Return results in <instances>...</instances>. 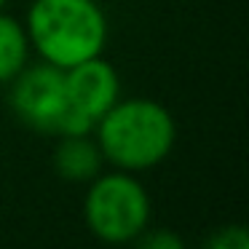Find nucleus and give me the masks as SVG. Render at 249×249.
Returning <instances> with one entry per match:
<instances>
[{"mask_svg":"<svg viewBox=\"0 0 249 249\" xmlns=\"http://www.w3.org/2000/svg\"><path fill=\"white\" fill-rule=\"evenodd\" d=\"M131 244H134V249H185L182 238L174 231H166V228H158V231L145 228Z\"/></svg>","mask_w":249,"mask_h":249,"instance_id":"obj_8","label":"nucleus"},{"mask_svg":"<svg viewBox=\"0 0 249 249\" xmlns=\"http://www.w3.org/2000/svg\"><path fill=\"white\" fill-rule=\"evenodd\" d=\"M201 249H249V236L241 225H228L212 233Z\"/></svg>","mask_w":249,"mask_h":249,"instance_id":"obj_9","label":"nucleus"},{"mask_svg":"<svg viewBox=\"0 0 249 249\" xmlns=\"http://www.w3.org/2000/svg\"><path fill=\"white\" fill-rule=\"evenodd\" d=\"M6 6H8V0H0V11H3Z\"/></svg>","mask_w":249,"mask_h":249,"instance_id":"obj_10","label":"nucleus"},{"mask_svg":"<svg viewBox=\"0 0 249 249\" xmlns=\"http://www.w3.org/2000/svg\"><path fill=\"white\" fill-rule=\"evenodd\" d=\"M30 49L59 70L102 56L107 17L97 0H33L24 22Z\"/></svg>","mask_w":249,"mask_h":249,"instance_id":"obj_2","label":"nucleus"},{"mask_svg":"<svg viewBox=\"0 0 249 249\" xmlns=\"http://www.w3.org/2000/svg\"><path fill=\"white\" fill-rule=\"evenodd\" d=\"M8 105L24 126L40 134L65 137L67 131V91L65 70L40 59L38 65H24V70L8 83Z\"/></svg>","mask_w":249,"mask_h":249,"instance_id":"obj_4","label":"nucleus"},{"mask_svg":"<svg viewBox=\"0 0 249 249\" xmlns=\"http://www.w3.org/2000/svg\"><path fill=\"white\" fill-rule=\"evenodd\" d=\"M30 62V38L24 24L0 11V83H11Z\"/></svg>","mask_w":249,"mask_h":249,"instance_id":"obj_7","label":"nucleus"},{"mask_svg":"<svg viewBox=\"0 0 249 249\" xmlns=\"http://www.w3.org/2000/svg\"><path fill=\"white\" fill-rule=\"evenodd\" d=\"M65 91H67V131L72 134H94L105 113L121 99V78L118 70L102 56L86 59L81 65L65 70Z\"/></svg>","mask_w":249,"mask_h":249,"instance_id":"obj_5","label":"nucleus"},{"mask_svg":"<svg viewBox=\"0 0 249 249\" xmlns=\"http://www.w3.org/2000/svg\"><path fill=\"white\" fill-rule=\"evenodd\" d=\"M86 225L105 244H131L150 222V196L131 172L97 174L83 201Z\"/></svg>","mask_w":249,"mask_h":249,"instance_id":"obj_3","label":"nucleus"},{"mask_svg":"<svg viewBox=\"0 0 249 249\" xmlns=\"http://www.w3.org/2000/svg\"><path fill=\"white\" fill-rule=\"evenodd\" d=\"M102 163L105 156L91 134L59 137V145L54 150V166L67 182H91L97 174H102Z\"/></svg>","mask_w":249,"mask_h":249,"instance_id":"obj_6","label":"nucleus"},{"mask_svg":"<svg viewBox=\"0 0 249 249\" xmlns=\"http://www.w3.org/2000/svg\"><path fill=\"white\" fill-rule=\"evenodd\" d=\"M105 161L121 172H145L166 161L177 140L172 113L156 99H118L94 126Z\"/></svg>","mask_w":249,"mask_h":249,"instance_id":"obj_1","label":"nucleus"}]
</instances>
